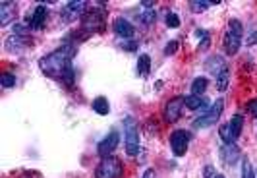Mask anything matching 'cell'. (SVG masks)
<instances>
[{"label": "cell", "instance_id": "1", "mask_svg": "<svg viewBox=\"0 0 257 178\" xmlns=\"http://www.w3.org/2000/svg\"><path fill=\"white\" fill-rule=\"evenodd\" d=\"M74 54L76 52H74L72 46H62V48H56L54 52L43 56V58L39 60V66H41L43 74L52 76V78H60V76L64 74V70L68 66H72L70 60Z\"/></svg>", "mask_w": 257, "mask_h": 178}, {"label": "cell", "instance_id": "2", "mask_svg": "<svg viewBox=\"0 0 257 178\" xmlns=\"http://www.w3.org/2000/svg\"><path fill=\"white\" fill-rule=\"evenodd\" d=\"M242 35L244 28L238 20H230L228 31L224 33V39H222V46L226 50V54H236L240 50V44H242Z\"/></svg>", "mask_w": 257, "mask_h": 178}, {"label": "cell", "instance_id": "3", "mask_svg": "<svg viewBox=\"0 0 257 178\" xmlns=\"http://www.w3.org/2000/svg\"><path fill=\"white\" fill-rule=\"evenodd\" d=\"M124 172V166H122V161L118 157H104L97 168H95V178H120Z\"/></svg>", "mask_w": 257, "mask_h": 178}, {"label": "cell", "instance_id": "4", "mask_svg": "<svg viewBox=\"0 0 257 178\" xmlns=\"http://www.w3.org/2000/svg\"><path fill=\"white\" fill-rule=\"evenodd\" d=\"M222 108H224V103H222V99H218L209 110H205L201 114L200 118L194 120V128H209V126H214L216 120L220 118V114H222Z\"/></svg>", "mask_w": 257, "mask_h": 178}, {"label": "cell", "instance_id": "5", "mask_svg": "<svg viewBox=\"0 0 257 178\" xmlns=\"http://www.w3.org/2000/svg\"><path fill=\"white\" fill-rule=\"evenodd\" d=\"M82 28L87 33H100L104 30V14L99 10H93V12H87L82 20Z\"/></svg>", "mask_w": 257, "mask_h": 178}, {"label": "cell", "instance_id": "6", "mask_svg": "<svg viewBox=\"0 0 257 178\" xmlns=\"http://www.w3.org/2000/svg\"><path fill=\"white\" fill-rule=\"evenodd\" d=\"M126 151L132 157L140 153V134L132 120H128V126H126Z\"/></svg>", "mask_w": 257, "mask_h": 178}, {"label": "cell", "instance_id": "7", "mask_svg": "<svg viewBox=\"0 0 257 178\" xmlns=\"http://www.w3.org/2000/svg\"><path fill=\"white\" fill-rule=\"evenodd\" d=\"M188 142H190V134L184 132V130H176V132L170 136V148H172V151H174V155H176V157L186 155Z\"/></svg>", "mask_w": 257, "mask_h": 178}, {"label": "cell", "instance_id": "8", "mask_svg": "<svg viewBox=\"0 0 257 178\" xmlns=\"http://www.w3.org/2000/svg\"><path fill=\"white\" fill-rule=\"evenodd\" d=\"M118 144H120V134L110 132L108 136H104V138L100 140L97 151H99V155L102 157V159H104V157H110V155H112V151L118 148Z\"/></svg>", "mask_w": 257, "mask_h": 178}, {"label": "cell", "instance_id": "9", "mask_svg": "<svg viewBox=\"0 0 257 178\" xmlns=\"http://www.w3.org/2000/svg\"><path fill=\"white\" fill-rule=\"evenodd\" d=\"M182 108H184V97H174L164 106V120L166 122H176L182 116Z\"/></svg>", "mask_w": 257, "mask_h": 178}, {"label": "cell", "instance_id": "10", "mask_svg": "<svg viewBox=\"0 0 257 178\" xmlns=\"http://www.w3.org/2000/svg\"><path fill=\"white\" fill-rule=\"evenodd\" d=\"M112 30L118 37H122V39H132L134 35H136V28L130 24L128 20H124V18H118L114 20V26H112Z\"/></svg>", "mask_w": 257, "mask_h": 178}, {"label": "cell", "instance_id": "11", "mask_svg": "<svg viewBox=\"0 0 257 178\" xmlns=\"http://www.w3.org/2000/svg\"><path fill=\"white\" fill-rule=\"evenodd\" d=\"M16 12H18V6L14 2H0V26L6 28L12 20H16Z\"/></svg>", "mask_w": 257, "mask_h": 178}, {"label": "cell", "instance_id": "12", "mask_svg": "<svg viewBox=\"0 0 257 178\" xmlns=\"http://www.w3.org/2000/svg\"><path fill=\"white\" fill-rule=\"evenodd\" d=\"M220 157L224 159L226 164H234L240 161V149L236 148L234 144H226L224 148L220 149Z\"/></svg>", "mask_w": 257, "mask_h": 178}, {"label": "cell", "instance_id": "13", "mask_svg": "<svg viewBox=\"0 0 257 178\" xmlns=\"http://www.w3.org/2000/svg\"><path fill=\"white\" fill-rule=\"evenodd\" d=\"M207 70L213 76H220L224 70H228V68H226V62H224L222 56L214 54V56H211V58L207 60Z\"/></svg>", "mask_w": 257, "mask_h": 178}, {"label": "cell", "instance_id": "14", "mask_svg": "<svg viewBox=\"0 0 257 178\" xmlns=\"http://www.w3.org/2000/svg\"><path fill=\"white\" fill-rule=\"evenodd\" d=\"M44 20H46V8H44L43 4H39V6L35 8L33 16H31V28H35V30L43 28Z\"/></svg>", "mask_w": 257, "mask_h": 178}, {"label": "cell", "instance_id": "15", "mask_svg": "<svg viewBox=\"0 0 257 178\" xmlns=\"http://www.w3.org/2000/svg\"><path fill=\"white\" fill-rule=\"evenodd\" d=\"M184 104L190 110H205L207 101L203 97H198V95H190V97H184Z\"/></svg>", "mask_w": 257, "mask_h": 178}, {"label": "cell", "instance_id": "16", "mask_svg": "<svg viewBox=\"0 0 257 178\" xmlns=\"http://www.w3.org/2000/svg\"><path fill=\"white\" fill-rule=\"evenodd\" d=\"M93 110L100 114V116H104V114H108V110H110V104L108 101L104 99V97H97L95 101H93Z\"/></svg>", "mask_w": 257, "mask_h": 178}, {"label": "cell", "instance_id": "17", "mask_svg": "<svg viewBox=\"0 0 257 178\" xmlns=\"http://www.w3.org/2000/svg\"><path fill=\"white\" fill-rule=\"evenodd\" d=\"M207 86H209L207 78H196V80H194V84H192V95H198V97H201V95L205 93Z\"/></svg>", "mask_w": 257, "mask_h": 178}, {"label": "cell", "instance_id": "18", "mask_svg": "<svg viewBox=\"0 0 257 178\" xmlns=\"http://www.w3.org/2000/svg\"><path fill=\"white\" fill-rule=\"evenodd\" d=\"M211 4H218V2H214V0H192L190 2V8H192V12L200 14V12H205Z\"/></svg>", "mask_w": 257, "mask_h": 178}, {"label": "cell", "instance_id": "19", "mask_svg": "<svg viewBox=\"0 0 257 178\" xmlns=\"http://www.w3.org/2000/svg\"><path fill=\"white\" fill-rule=\"evenodd\" d=\"M228 124H230V128H232V136H234V140H236V138H238V136L242 134L244 116H242V114H234Z\"/></svg>", "mask_w": 257, "mask_h": 178}, {"label": "cell", "instance_id": "20", "mask_svg": "<svg viewBox=\"0 0 257 178\" xmlns=\"http://www.w3.org/2000/svg\"><path fill=\"white\" fill-rule=\"evenodd\" d=\"M149 70H151V58H149V54H142L138 60V72L142 76H147Z\"/></svg>", "mask_w": 257, "mask_h": 178}, {"label": "cell", "instance_id": "21", "mask_svg": "<svg viewBox=\"0 0 257 178\" xmlns=\"http://www.w3.org/2000/svg\"><path fill=\"white\" fill-rule=\"evenodd\" d=\"M218 134H220V138H222L224 144H234V136H232L230 124H222V126L218 128Z\"/></svg>", "mask_w": 257, "mask_h": 178}, {"label": "cell", "instance_id": "22", "mask_svg": "<svg viewBox=\"0 0 257 178\" xmlns=\"http://www.w3.org/2000/svg\"><path fill=\"white\" fill-rule=\"evenodd\" d=\"M228 82H230V72L224 70L220 76H216V89L218 91H224V89L228 88Z\"/></svg>", "mask_w": 257, "mask_h": 178}, {"label": "cell", "instance_id": "23", "mask_svg": "<svg viewBox=\"0 0 257 178\" xmlns=\"http://www.w3.org/2000/svg\"><path fill=\"white\" fill-rule=\"evenodd\" d=\"M242 178H256L254 166L250 163V159H242Z\"/></svg>", "mask_w": 257, "mask_h": 178}, {"label": "cell", "instance_id": "24", "mask_svg": "<svg viewBox=\"0 0 257 178\" xmlns=\"http://www.w3.org/2000/svg\"><path fill=\"white\" fill-rule=\"evenodd\" d=\"M86 8H87L86 0H78V2L72 0V2H68V10H70V12H84Z\"/></svg>", "mask_w": 257, "mask_h": 178}, {"label": "cell", "instance_id": "25", "mask_svg": "<svg viewBox=\"0 0 257 178\" xmlns=\"http://www.w3.org/2000/svg\"><path fill=\"white\" fill-rule=\"evenodd\" d=\"M0 84H2V88H14L16 76L14 74H2L0 76Z\"/></svg>", "mask_w": 257, "mask_h": 178}, {"label": "cell", "instance_id": "26", "mask_svg": "<svg viewBox=\"0 0 257 178\" xmlns=\"http://www.w3.org/2000/svg\"><path fill=\"white\" fill-rule=\"evenodd\" d=\"M166 26H168V28H172V30L180 28V18H178V14H174V12L166 14Z\"/></svg>", "mask_w": 257, "mask_h": 178}, {"label": "cell", "instance_id": "27", "mask_svg": "<svg viewBox=\"0 0 257 178\" xmlns=\"http://www.w3.org/2000/svg\"><path fill=\"white\" fill-rule=\"evenodd\" d=\"M60 80H62L66 86H72V84H74V68H72V66H68V68L64 70V74L60 76Z\"/></svg>", "mask_w": 257, "mask_h": 178}, {"label": "cell", "instance_id": "28", "mask_svg": "<svg viewBox=\"0 0 257 178\" xmlns=\"http://www.w3.org/2000/svg\"><path fill=\"white\" fill-rule=\"evenodd\" d=\"M140 20H142L145 26H149V24H153V22H155V12H153V10H149V12L142 14V18H140Z\"/></svg>", "mask_w": 257, "mask_h": 178}, {"label": "cell", "instance_id": "29", "mask_svg": "<svg viewBox=\"0 0 257 178\" xmlns=\"http://www.w3.org/2000/svg\"><path fill=\"white\" fill-rule=\"evenodd\" d=\"M176 50H178V41H170V43H166V46H164V54L166 56L174 54Z\"/></svg>", "mask_w": 257, "mask_h": 178}, {"label": "cell", "instance_id": "30", "mask_svg": "<svg viewBox=\"0 0 257 178\" xmlns=\"http://www.w3.org/2000/svg\"><path fill=\"white\" fill-rule=\"evenodd\" d=\"M248 110H250L254 116H257V99H254V101L248 103Z\"/></svg>", "mask_w": 257, "mask_h": 178}, {"label": "cell", "instance_id": "31", "mask_svg": "<svg viewBox=\"0 0 257 178\" xmlns=\"http://www.w3.org/2000/svg\"><path fill=\"white\" fill-rule=\"evenodd\" d=\"M140 4H142L143 8H147V10H151V8H153V4H155V2H153V0H142V2H140Z\"/></svg>", "mask_w": 257, "mask_h": 178}, {"label": "cell", "instance_id": "32", "mask_svg": "<svg viewBox=\"0 0 257 178\" xmlns=\"http://www.w3.org/2000/svg\"><path fill=\"white\" fill-rule=\"evenodd\" d=\"M143 178H155V170H153V168H147L145 174H143Z\"/></svg>", "mask_w": 257, "mask_h": 178}, {"label": "cell", "instance_id": "33", "mask_svg": "<svg viewBox=\"0 0 257 178\" xmlns=\"http://www.w3.org/2000/svg\"><path fill=\"white\" fill-rule=\"evenodd\" d=\"M248 43H250V44L257 43V31H256V33H254V35H252V37H250V39H248Z\"/></svg>", "mask_w": 257, "mask_h": 178}, {"label": "cell", "instance_id": "34", "mask_svg": "<svg viewBox=\"0 0 257 178\" xmlns=\"http://www.w3.org/2000/svg\"><path fill=\"white\" fill-rule=\"evenodd\" d=\"M211 172H213V168L207 166V168H205V178H211Z\"/></svg>", "mask_w": 257, "mask_h": 178}, {"label": "cell", "instance_id": "35", "mask_svg": "<svg viewBox=\"0 0 257 178\" xmlns=\"http://www.w3.org/2000/svg\"><path fill=\"white\" fill-rule=\"evenodd\" d=\"M214 178H224V176H222V174H216V176H214Z\"/></svg>", "mask_w": 257, "mask_h": 178}]
</instances>
